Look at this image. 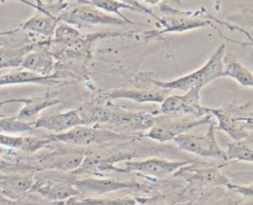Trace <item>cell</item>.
Segmentation results:
<instances>
[{
	"label": "cell",
	"mask_w": 253,
	"mask_h": 205,
	"mask_svg": "<svg viewBox=\"0 0 253 205\" xmlns=\"http://www.w3.org/2000/svg\"><path fill=\"white\" fill-rule=\"evenodd\" d=\"M83 125L77 109L64 113L42 116L34 122V128L43 129L54 134L64 133L76 126Z\"/></svg>",
	"instance_id": "9a60e30c"
},
{
	"label": "cell",
	"mask_w": 253,
	"mask_h": 205,
	"mask_svg": "<svg viewBox=\"0 0 253 205\" xmlns=\"http://www.w3.org/2000/svg\"><path fill=\"white\" fill-rule=\"evenodd\" d=\"M200 89H191L184 95H169L161 103L160 112L163 114H183L202 118L211 116L208 107L200 102Z\"/></svg>",
	"instance_id": "8fae6325"
},
{
	"label": "cell",
	"mask_w": 253,
	"mask_h": 205,
	"mask_svg": "<svg viewBox=\"0 0 253 205\" xmlns=\"http://www.w3.org/2000/svg\"><path fill=\"white\" fill-rule=\"evenodd\" d=\"M21 205H56L55 203L48 202H20Z\"/></svg>",
	"instance_id": "d590c367"
},
{
	"label": "cell",
	"mask_w": 253,
	"mask_h": 205,
	"mask_svg": "<svg viewBox=\"0 0 253 205\" xmlns=\"http://www.w3.org/2000/svg\"><path fill=\"white\" fill-rule=\"evenodd\" d=\"M85 4H89L91 6H94L108 14L114 13L124 21H126L127 24H135L134 22L128 20L126 17H125L120 10L121 9H128L134 12L142 13V14H148L153 15L152 11L148 9L146 6H142L137 1H116V0H84L82 1Z\"/></svg>",
	"instance_id": "ffe728a7"
},
{
	"label": "cell",
	"mask_w": 253,
	"mask_h": 205,
	"mask_svg": "<svg viewBox=\"0 0 253 205\" xmlns=\"http://www.w3.org/2000/svg\"><path fill=\"white\" fill-rule=\"evenodd\" d=\"M9 152H11V151H10V150H6V149H0V163L2 162V160H1V156H2L3 154H8Z\"/></svg>",
	"instance_id": "74e56055"
},
{
	"label": "cell",
	"mask_w": 253,
	"mask_h": 205,
	"mask_svg": "<svg viewBox=\"0 0 253 205\" xmlns=\"http://www.w3.org/2000/svg\"><path fill=\"white\" fill-rule=\"evenodd\" d=\"M33 185V173H0V191L7 198L15 200L16 197L30 192Z\"/></svg>",
	"instance_id": "e0dca14e"
},
{
	"label": "cell",
	"mask_w": 253,
	"mask_h": 205,
	"mask_svg": "<svg viewBox=\"0 0 253 205\" xmlns=\"http://www.w3.org/2000/svg\"><path fill=\"white\" fill-rule=\"evenodd\" d=\"M63 205H112V199H100V198H93V197H79L73 196L68 198Z\"/></svg>",
	"instance_id": "f1b7e54d"
},
{
	"label": "cell",
	"mask_w": 253,
	"mask_h": 205,
	"mask_svg": "<svg viewBox=\"0 0 253 205\" xmlns=\"http://www.w3.org/2000/svg\"><path fill=\"white\" fill-rule=\"evenodd\" d=\"M0 205H21L20 201L13 200L10 198H7L3 195H0Z\"/></svg>",
	"instance_id": "836d02e7"
},
{
	"label": "cell",
	"mask_w": 253,
	"mask_h": 205,
	"mask_svg": "<svg viewBox=\"0 0 253 205\" xmlns=\"http://www.w3.org/2000/svg\"><path fill=\"white\" fill-rule=\"evenodd\" d=\"M0 3H4V1H0Z\"/></svg>",
	"instance_id": "f35d334b"
},
{
	"label": "cell",
	"mask_w": 253,
	"mask_h": 205,
	"mask_svg": "<svg viewBox=\"0 0 253 205\" xmlns=\"http://www.w3.org/2000/svg\"><path fill=\"white\" fill-rule=\"evenodd\" d=\"M79 37V32L66 24L57 25L54 31V41L58 43H69Z\"/></svg>",
	"instance_id": "83f0119b"
},
{
	"label": "cell",
	"mask_w": 253,
	"mask_h": 205,
	"mask_svg": "<svg viewBox=\"0 0 253 205\" xmlns=\"http://www.w3.org/2000/svg\"><path fill=\"white\" fill-rule=\"evenodd\" d=\"M57 17L48 13L38 11L33 17L21 24L19 29L35 33L45 38H51L58 25Z\"/></svg>",
	"instance_id": "603a6c76"
},
{
	"label": "cell",
	"mask_w": 253,
	"mask_h": 205,
	"mask_svg": "<svg viewBox=\"0 0 253 205\" xmlns=\"http://www.w3.org/2000/svg\"><path fill=\"white\" fill-rule=\"evenodd\" d=\"M54 61L51 53L43 46L35 45L22 59L20 67L41 76H49L53 70Z\"/></svg>",
	"instance_id": "2e32d148"
},
{
	"label": "cell",
	"mask_w": 253,
	"mask_h": 205,
	"mask_svg": "<svg viewBox=\"0 0 253 205\" xmlns=\"http://www.w3.org/2000/svg\"><path fill=\"white\" fill-rule=\"evenodd\" d=\"M86 151L80 147L59 148L52 152H47L37 156V163L42 170H58L63 172H73L80 167Z\"/></svg>",
	"instance_id": "9c48e42d"
},
{
	"label": "cell",
	"mask_w": 253,
	"mask_h": 205,
	"mask_svg": "<svg viewBox=\"0 0 253 205\" xmlns=\"http://www.w3.org/2000/svg\"><path fill=\"white\" fill-rule=\"evenodd\" d=\"M19 29H14V30H9V31H3L0 32V44L3 43V41H5L10 35L15 34L16 32H18Z\"/></svg>",
	"instance_id": "e575fe53"
},
{
	"label": "cell",
	"mask_w": 253,
	"mask_h": 205,
	"mask_svg": "<svg viewBox=\"0 0 253 205\" xmlns=\"http://www.w3.org/2000/svg\"><path fill=\"white\" fill-rule=\"evenodd\" d=\"M23 142V137L11 136L6 134H0V146L10 151H20Z\"/></svg>",
	"instance_id": "f546056e"
},
{
	"label": "cell",
	"mask_w": 253,
	"mask_h": 205,
	"mask_svg": "<svg viewBox=\"0 0 253 205\" xmlns=\"http://www.w3.org/2000/svg\"><path fill=\"white\" fill-rule=\"evenodd\" d=\"M211 116H206L202 118L192 117L183 119H174L171 116L156 117L153 126L148 130L144 137L159 143H165L172 141L175 137L191 131L197 126L210 123Z\"/></svg>",
	"instance_id": "52a82bcc"
},
{
	"label": "cell",
	"mask_w": 253,
	"mask_h": 205,
	"mask_svg": "<svg viewBox=\"0 0 253 205\" xmlns=\"http://www.w3.org/2000/svg\"><path fill=\"white\" fill-rule=\"evenodd\" d=\"M217 120V130L228 134L236 142L252 136V101L237 105L234 101L219 108H208Z\"/></svg>",
	"instance_id": "7a4b0ae2"
},
{
	"label": "cell",
	"mask_w": 253,
	"mask_h": 205,
	"mask_svg": "<svg viewBox=\"0 0 253 205\" xmlns=\"http://www.w3.org/2000/svg\"><path fill=\"white\" fill-rule=\"evenodd\" d=\"M237 202L233 199H229V198H223L221 200L218 201H214L212 203L210 204H206V205H236Z\"/></svg>",
	"instance_id": "d6a6232c"
},
{
	"label": "cell",
	"mask_w": 253,
	"mask_h": 205,
	"mask_svg": "<svg viewBox=\"0 0 253 205\" xmlns=\"http://www.w3.org/2000/svg\"><path fill=\"white\" fill-rule=\"evenodd\" d=\"M192 163V161H171L164 158L152 157L139 161H126L124 167H116L113 165L110 170L118 172L134 171L146 177L163 178L172 173H175L183 166Z\"/></svg>",
	"instance_id": "30bf717a"
},
{
	"label": "cell",
	"mask_w": 253,
	"mask_h": 205,
	"mask_svg": "<svg viewBox=\"0 0 253 205\" xmlns=\"http://www.w3.org/2000/svg\"><path fill=\"white\" fill-rule=\"evenodd\" d=\"M169 90L160 89L156 87L151 88H138V89H115L107 93L110 99H128L136 103H162L167 97Z\"/></svg>",
	"instance_id": "ac0fdd59"
},
{
	"label": "cell",
	"mask_w": 253,
	"mask_h": 205,
	"mask_svg": "<svg viewBox=\"0 0 253 205\" xmlns=\"http://www.w3.org/2000/svg\"><path fill=\"white\" fill-rule=\"evenodd\" d=\"M226 186L235 191V192H238V193H241L242 195L244 196H247V197H251L252 196V186H240V185H236V184H233V183H230L228 182L226 184Z\"/></svg>",
	"instance_id": "4dcf8cb0"
},
{
	"label": "cell",
	"mask_w": 253,
	"mask_h": 205,
	"mask_svg": "<svg viewBox=\"0 0 253 205\" xmlns=\"http://www.w3.org/2000/svg\"><path fill=\"white\" fill-rule=\"evenodd\" d=\"M163 9L165 10L166 15L160 19H157L158 22H160V24L164 27L162 32H185L211 25L210 21L201 20L191 12L185 13L175 11L173 8H169L167 6H164Z\"/></svg>",
	"instance_id": "4fadbf2b"
},
{
	"label": "cell",
	"mask_w": 253,
	"mask_h": 205,
	"mask_svg": "<svg viewBox=\"0 0 253 205\" xmlns=\"http://www.w3.org/2000/svg\"><path fill=\"white\" fill-rule=\"evenodd\" d=\"M252 136H249L243 140L227 144V150L225 151L227 160H241L252 162Z\"/></svg>",
	"instance_id": "cb8c5ba5"
},
{
	"label": "cell",
	"mask_w": 253,
	"mask_h": 205,
	"mask_svg": "<svg viewBox=\"0 0 253 205\" xmlns=\"http://www.w3.org/2000/svg\"><path fill=\"white\" fill-rule=\"evenodd\" d=\"M35 45H26L22 48H8L0 46V69L20 67L23 57L34 49Z\"/></svg>",
	"instance_id": "d4e9b609"
},
{
	"label": "cell",
	"mask_w": 253,
	"mask_h": 205,
	"mask_svg": "<svg viewBox=\"0 0 253 205\" xmlns=\"http://www.w3.org/2000/svg\"><path fill=\"white\" fill-rule=\"evenodd\" d=\"M73 186L80 194L88 195H102L109 192L129 189L138 187L139 185L135 182H126L112 178H85L76 179Z\"/></svg>",
	"instance_id": "5bb4252c"
},
{
	"label": "cell",
	"mask_w": 253,
	"mask_h": 205,
	"mask_svg": "<svg viewBox=\"0 0 253 205\" xmlns=\"http://www.w3.org/2000/svg\"><path fill=\"white\" fill-rule=\"evenodd\" d=\"M221 71L222 77H230L241 86L251 88L253 85L252 72L232 52H224L221 59Z\"/></svg>",
	"instance_id": "d6986e66"
},
{
	"label": "cell",
	"mask_w": 253,
	"mask_h": 205,
	"mask_svg": "<svg viewBox=\"0 0 253 205\" xmlns=\"http://www.w3.org/2000/svg\"><path fill=\"white\" fill-rule=\"evenodd\" d=\"M75 181V176L70 172L41 170L34 174V185L30 192L40 194L49 201L60 202L80 195L73 186Z\"/></svg>",
	"instance_id": "3957f363"
},
{
	"label": "cell",
	"mask_w": 253,
	"mask_h": 205,
	"mask_svg": "<svg viewBox=\"0 0 253 205\" xmlns=\"http://www.w3.org/2000/svg\"><path fill=\"white\" fill-rule=\"evenodd\" d=\"M225 52V45L221 44L216 51L211 55L209 60L196 71L181 76L170 81H160L152 78H147L152 87L171 90L177 89L182 91H189L191 89H202L209 82L222 77L221 59Z\"/></svg>",
	"instance_id": "6da1fadb"
},
{
	"label": "cell",
	"mask_w": 253,
	"mask_h": 205,
	"mask_svg": "<svg viewBox=\"0 0 253 205\" xmlns=\"http://www.w3.org/2000/svg\"><path fill=\"white\" fill-rule=\"evenodd\" d=\"M156 120L152 113L140 111L131 112L122 109L119 106L111 105L110 120L105 125L109 130L116 133H140L149 130Z\"/></svg>",
	"instance_id": "ba28073f"
},
{
	"label": "cell",
	"mask_w": 253,
	"mask_h": 205,
	"mask_svg": "<svg viewBox=\"0 0 253 205\" xmlns=\"http://www.w3.org/2000/svg\"><path fill=\"white\" fill-rule=\"evenodd\" d=\"M175 175L198 185H226L230 182L229 179L214 166L196 167L195 165L187 164L176 171Z\"/></svg>",
	"instance_id": "7c38bea8"
},
{
	"label": "cell",
	"mask_w": 253,
	"mask_h": 205,
	"mask_svg": "<svg viewBox=\"0 0 253 205\" xmlns=\"http://www.w3.org/2000/svg\"><path fill=\"white\" fill-rule=\"evenodd\" d=\"M51 144V142L44 138V139H39L35 137H23V142L20 151L28 154H35L41 149L48 146Z\"/></svg>",
	"instance_id": "4316f807"
},
{
	"label": "cell",
	"mask_w": 253,
	"mask_h": 205,
	"mask_svg": "<svg viewBox=\"0 0 253 205\" xmlns=\"http://www.w3.org/2000/svg\"><path fill=\"white\" fill-rule=\"evenodd\" d=\"M51 143H63L74 147L83 148L90 145H98L108 142L126 141L132 140L135 137L132 135H126L122 133H116L109 129H105L99 126H76L64 133L50 134L45 137Z\"/></svg>",
	"instance_id": "277c9868"
},
{
	"label": "cell",
	"mask_w": 253,
	"mask_h": 205,
	"mask_svg": "<svg viewBox=\"0 0 253 205\" xmlns=\"http://www.w3.org/2000/svg\"><path fill=\"white\" fill-rule=\"evenodd\" d=\"M136 205H169L165 202H162L159 199H145V198H136L135 199Z\"/></svg>",
	"instance_id": "1f68e13d"
},
{
	"label": "cell",
	"mask_w": 253,
	"mask_h": 205,
	"mask_svg": "<svg viewBox=\"0 0 253 205\" xmlns=\"http://www.w3.org/2000/svg\"><path fill=\"white\" fill-rule=\"evenodd\" d=\"M19 103H23L24 106L16 117L21 121L32 123L30 121L31 119L38 117L40 112L43 109L58 104L59 100L46 92L33 97L19 98Z\"/></svg>",
	"instance_id": "44dd1931"
},
{
	"label": "cell",
	"mask_w": 253,
	"mask_h": 205,
	"mask_svg": "<svg viewBox=\"0 0 253 205\" xmlns=\"http://www.w3.org/2000/svg\"><path fill=\"white\" fill-rule=\"evenodd\" d=\"M0 46H1V44H0Z\"/></svg>",
	"instance_id": "ab89813d"
},
{
	"label": "cell",
	"mask_w": 253,
	"mask_h": 205,
	"mask_svg": "<svg viewBox=\"0 0 253 205\" xmlns=\"http://www.w3.org/2000/svg\"><path fill=\"white\" fill-rule=\"evenodd\" d=\"M56 82H58V76L56 74L41 76L25 69H14L0 76V86L28 83L51 85Z\"/></svg>",
	"instance_id": "7402d4cb"
},
{
	"label": "cell",
	"mask_w": 253,
	"mask_h": 205,
	"mask_svg": "<svg viewBox=\"0 0 253 205\" xmlns=\"http://www.w3.org/2000/svg\"><path fill=\"white\" fill-rule=\"evenodd\" d=\"M16 102H19V98H11V99H7V100H3V101H0V108L7 105V104H10V103H16Z\"/></svg>",
	"instance_id": "8d00e7d4"
},
{
	"label": "cell",
	"mask_w": 253,
	"mask_h": 205,
	"mask_svg": "<svg viewBox=\"0 0 253 205\" xmlns=\"http://www.w3.org/2000/svg\"><path fill=\"white\" fill-rule=\"evenodd\" d=\"M34 128V123L24 122L17 117L0 118V134H14L31 131Z\"/></svg>",
	"instance_id": "484cf974"
},
{
	"label": "cell",
	"mask_w": 253,
	"mask_h": 205,
	"mask_svg": "<svg viewBox=\"0 0 253 205\" xmlns=\"http://www.w3.org/2000/svg\"><path fill=\"white\" fill-rule=\"evenodd\" d=\"M214 129V126L211 124L206 133L189 131L175 137L172 141L182 151L199 156L212 157L220 161H227L225 151L219 147L215 139Z\"/></svg>",
	"instance_id": "5b68a950"
},
{
	"label": "cell",
	"mask_w": 253,
	"mask_h": 205,
	"mask_svg": "<svg viewBox=\"0 0 253 205\" xmlns=\"http://www.w3.org/2000/svg\"><path fill=\"white\" fill-rule=\"evenodd\" d=\"M78 5L67 6L62 10L57 19L69 25H77L79 27L90 25H126V21L119 17L108 14L94 6L85 4L82 1L77 2Z\"/></svg>",
	"instance_id": "8992f818"
}]
</instances>
